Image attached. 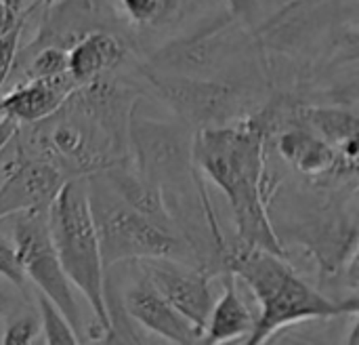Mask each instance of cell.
Wrapping results in <instances>:
<instances>
[{
	"mask_svg": "<svg viewBox=\"0 0 359 345\" xmlns=\"http://www.w3.org/2000/svg\"><path fill=\"white\" fill-rule=\"evenodd\" d=\"M40 341V320L29 308H15L6 314L0 344H36Z\"/></svg>",
	"mask_w": 359,
	"mask_h": 345,
	"instance_id": "cell-17",
	"label": "cell"
},
{
	"mask_svg": "<svg viewBox=\"0 0 359 345\" xmlns=\"http://www.w3.org/2000/svg\"><path fill=\"white\" fill-rule=\"evenodd\" d=\"M290 116L358 162V114L353 108L290 105Z\"/></svg>",
	"mask_w": 359,
	"mask_h": 345,
	"instance_id": "cell-14",
	"label": "cell"
},
{
	"mask_svg": "<svg viewBox=\"0 0 359 345\" xmlns=\"http://www.w3.org/2000/svg\"><path fill=\"white\" fill-rule=\"evenodd\" d=\"M269 135H276L278 156L313 185H328L332 181L355 179L358 162L349 160L332 143L303 126L290 116V105L278 101V120Z\"/></svg>",
	"mask_w": 359,
	"mask_h": 345,
	"instance_id": "cell-7",
	"label": "cell"
},
{
	"mask_svg": "<svg viewBox=\"0 0 359 345\" xmlns=\"http://www.w3.org/2000/svg\"><path fill=\"white\" fill-rule=\"evenodd\" d=\"M53 2H57V0H36L32 6H27V11H29V15H32L34 11H38V8H46V6H50Z\"/></svg>",
	"mask_w": 359,
	"mask_h": 345,
	"instance_id": "cell-22",
	"label": "cell"
},
{
	"mask_svg": "<svg viewBox=\"0 0 359 345\" xmlns=\"http://www.w3.org/2000/svg\"><path fill=\"white\" fill-rule=\"evenodd\" d=\"M221 272H231L259 304L252 333L246 339L248 345L265 344L278 331L303 320L358 316V295L343 301L326 297L292 270L286 255L267 249L233 242L221 257Z\"/></svg>",
	"mask_w": 359,
	"mask_h": 345,
	"instance_id": "cell-2",
	"label": "cell"
},
{
	"mask_svg": "<svg viewBox=\"0 0 359 345\" xmlns=\"http://www.w3.org/2000/svg\"><path fill=\"white\" fill-rule=\"evenodd\" d=\"M23 23H25V19L21 23H17L13 30H8L6 34L0 36V97L6 91L8 80H11L13 63H15V57H17V51H19V44H21Z\"/></svg>",
	"mask_w": 359,
	"mask_h": 345,
	"instance_id": "cell-18",
	"label": "cell"
},
{
	"mask_svg": "<svg viewBox=\"0 0 359 345\" xmlns=\"http://www.w3.org/2000/svg\"><path fill=\"white\" fill-rule=\"evenodd\" d=\"M120 23L124 21L120 19L114 0H57L42 8L40 27L25 46L57 44L69 48L90 32L107 30L120 34Z\"/></svg>",
	"mask_w": 359,
	"mask_h": 345,
	"instance_id": "cell-10",
	"label": "cell"
},
{
	"mask_svg": "<svg viewBox=\"0 0 359 345\" xmlns=\"http://www.w3.org/2000/svg\"><path fill=\"white\" fill-rule=\"evenodd\" d=\"M15 135L8 141L6 158L0 150V221L17 213L48 209L69 179L53 162L25 154Z\"/></svg>",
	"mask_w": 359,
	"mask_h": 345,
	"instance_id": "cell-8",
	"label": "cell"
},
{
	"mask_svg": "<svg viewBox=\"0 0 359 345\" xmlns=\"http://www.w3.org/2000/svg\"><path fill=\"white\" fill-rule=\"evenodd\" d=\"M116 32L99 30L82 36L67 48V72L78 82H90L99 76L120 70L128 59V44Z\"/></svg>",
	"mask_w": 359,
	"mask_h": 345,
	"instance_id": "cell-12",
	"label": "cell"
},
{
	"mask_svg": "<svg viewBox=\"0 0 359 345\" xmlns=\"http://www.w3.org/2000/svg\"><path fill=\"white\" fill-rule=\"evenodd\" d=\"M0 278L13 285L19 293H27V280L23 276L15 245L0 234Z\"/></svg>",
	"mask_w": 359,
	"mask_h": 345,
	"instance_id": "cell-19",
	"label": "cell"
},
{
	"mask_svg": "<svg viewBox=\"0 0 359 345\" xmlns=\"http://www.w3.org/2000/svg\"><path fill=\"white\" fill-rule=\"evenodd\" d=\"M19 304H17V299H15V295L8 291V289H4L2 285H0V318L2 316H6L11 310H15Z\"/></svg>",
	"mask_w": 359,
	"mask_h": 345,
	"instance_id": "cell-21",
	"label": "cell"
},
{
	"mask_svg": "<svg viewBox=\"0 0 359 345\" xmlns=\"http://www.w3.org/2000/svg\"><path fill=\"white\" fill-rule=\"evenodd\" d=\"M114 6L128 25H158L172 17L170 0H114Z\"/></svg>",
	"mask_w": 359,
	"mask_h": 345,
	"instance_id": "cell-15",
	"label": "cell"
},
{
	"mask_svg": "<svg viewBox=\"0 0 359 345\" xmlns=\"http://www.w3.org/2000/svg\"><path fill=\"white\" fill-rule=\"evenodd\" d=\"M27 17H29L27 8H19L15 0H0V36L13 30L17 23H21Z\"/></svg>",
	"mask_w": 359,
	"mask_h": 345,
	"instance_id": "cell-20",
	"label": "cell"
},
{
	"mask_svg": "<svg viewBox=\"0 0 359 345\" xmlns=\"http://www.w3.org/2000/svg\"><path fill=\"white\" fill-rule=\"evenodd\" d=\"M223 282V295L215 299L210 314L202 331V344H227L236 339H248L255 327V314L240 295L238 278L231 272L219 274Z\"/></svg>",
	"mask_w": 359,
	"mask_h": 345,
	"instance_id": "cell-13",
	"label": "cell"
},
{
	"mask_svg": "<svg viewBox=\"0 0 359 345\" xmlns=\"http://www.w3.org/2000/svg\"><path fill=\"white\" fill-rule=\"evenodd\" d=\"M137 261L156 291L202 333L217 299L212 291V278L217 276L202 266L170 257H149Z\"/></svg>",
	"mask_w": 359,
	"mask_h": 345,
	"instance_id": "cell-9",
	"label": "cell"
},
{
	"mask_svg": "<svg viewBox=\"0 0 359 345\" xmlns=\"http://www.w3.org/2000/svg\"><path fill=\"white\" fill-rule=\"evenodd\" d=\"M84 179L105 270L120 261L149 257H170L200 266L194 249L181 234L158 226L130 207L109 185L103 173H93Z\"/></svg>",
	"mask_w": 359,
	"mask_h": 345,
	"instance_id": "cell-4",
	"label": "cell"
},
{
	"mask_svg": "<svg viewBox=\"0 0 359 345\" xmlns=\"http://www.w3.org/2000/svg\"><path fill=\"white\" fill-rule=\"evenodd\" d=\"M276 124V103L248 116L194 133V162L229 200L236 242L286 255L269 217L276 181L267 169V141Z\"/></svg>",
	"mask_w": 359,
	"mask_h": 345,
	"instance_id": "cell-1",
	"label": "cell"
},
{
	"mask_svg": "<svg viewBox=\"0 0 359 345\" xmlns=\"http://www.w3.org/2000/svg\"><path fill=\"white\" fill-rule=\"evenodd\" d=\"M137 70L154 89L156 97L162 99L172 114L194 131L225 126L250 114L248 93L229 82L170 74L154 70L147 63H139Z\"/></svg>",
	"mask_w": 359,
	"mask_h": 345,
	"instance_id": "cell-5",
	"label": "cell"
},
{
	"mask_svg": "<svg viewBox=\"0 0 359 345\" xmlns=\"http://www.w3.org/2000/svg\"><path fill=\"white\" fill-rule=\"evenodd\" d=\"M36 304H38V320L42 329V339L46 344H80L69 320L61 314V310L48 297L40 293Z\"/></svg>",
	"mask_w": 359,
	"mask_h": 345,
	"instance_id": "cell-16",
	"label": "cell"
},
{
	"mask_svg": "<svg viewBox=\"0 0 359 345\" xmlns=\"http://www.w3.org/2000/svg\"><path fill=\"white\" fill-rule=\"evenodd\" d=\"M76 86L78 82L69 72L15 82L0 97V118H8L19 126L40 122L57 112Z\"/></svg>",
	"mask_w": 359,
	"mask_h": 345,
	"instance_id": "cell-11",
	"label": "cell"
},
{
	"mask_svg": "<svg viewBox=\"0 0 359 345\" xmlns=\"http://www.w3.org/2000/svg\"><path fill=\"white\" fill-rule=\"evenodd\" d=\"M48 232L67 280L88 301L103 339L109 335L105 266L86 196V179L72 177L48 207Z\"/></svg>",
	"mask_w": 359,
	"mask_h": 345,
	"instance_id": "cell-3",
	"label": "cell"
},
{
	"mask_svg": "<svg viewBox=\"0 0 359 345\" xmlns=\"http://www.w3.org/2000/svg\"><path fill=\"white\" fill-rule=\"evenodd\" d=\"M8 219L13 221V245L25 280H29L44 297H48L61 310V314L76 331L80 344L86 341L82 312L76 304L72 282L67 280L50 240L48 209L17 213Z\"/></svg>",
	"mask_w": 359,
	"mask_h": 345,
	"instance_id": "cell-6",
	"label": "cell"
}]
</instances>
